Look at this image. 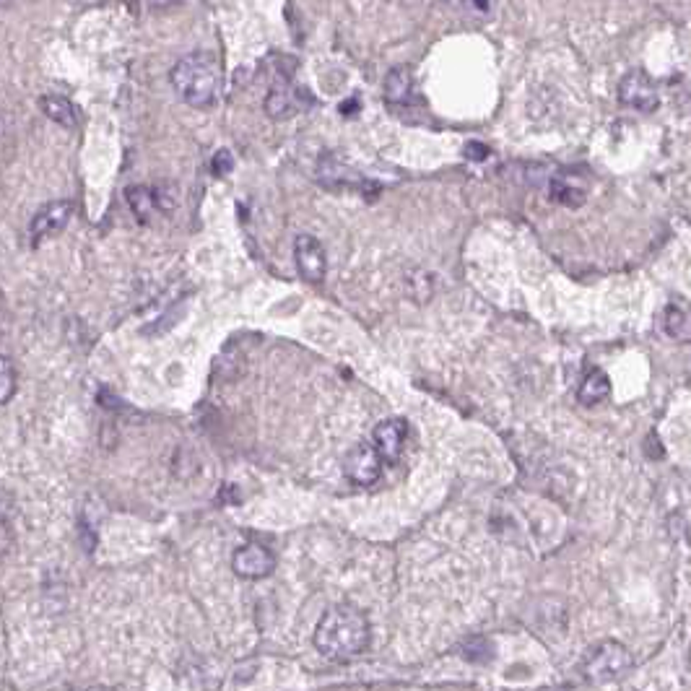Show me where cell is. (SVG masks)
I'll use <instances>...</instances> for the list:
<instances>
[{"label": "cell", "instance_id": "14", "mask_svg": "<svg viewBox=\"0 0 691 691\" xmlns=\"http://www.w3.org/2000/svg\"><path fill=\"white\" fill-rule=\"evenodd\" d=\"M385 97L390 104H406L414 97V78L408 68H395L385 78Z\"/></svg>", "mask_w": 691, "mask_h": 691}, {"label": "cell", "instance_id": "10", "mask_svg": "<svg viewBox=\"0 0 691 691\" xmlns=\"http://www.w3.org/2000/svg\"><path fill=\"white\" fill-rule=\"evenodd\" d=\"M299 104H304L302 91L294 89L291 84H278L273 86V89L268 91V97H265V112L271 117H276V120H281V117L294 115V112L299 110Z\"/></svg>", "mask_w": 691, "mask_h": 691}, {"label": "cell", "instance_id": "16", "mask_svg": "<svg viewBox=\"0 0 691 691\" xmlns=\"http://www.w3.org/2000/svg\"><path fill=\"white\" fill-rule=\"evenodd\" d=\"M39 107L58 125H68V128L76 125V110H73V104L65 97H42L39 99Z\"/></svg>", "mask_w": 691, "mask_h": 691}, {"label": "cell", "instance_id": "1", "mask_svg": "<svg viewBox=\"0 0 691 691\" xmlns=\"http://www.w3.org/2000/svg\"><path fill=\"white\" fill-rule=\"evenodd\" d=\"M369 621L356 606L341 603L328 608L315 627V647L328 660H351L369 647Z\"/></svg>", "mask_w": 691, "mask_h": 691}, {"label": "cell", "instance_id": "3", "mask_svg": "<svg viewBox=\"0 0 691 691\" xmlns=\"http://www.w3.org/2000/svg\"><path fill=\"white\" fill-rule=\"evenodd\" d=\"M632 668V653L621 642L606 640L601 645H595L585 660H582V673L585 679L593 684H611L619 681L621 676H627Z\"/></svg>", "mask_w": 691, "mask_h": 691}, {"label": "cell", "instance_id": "8", "mask_svg": "<svg viewBox=\"0 0 691 691\" xmlns=\"http://www.w3.org/2000/svg\"><path fill=\"white\" fill-rule=\"evenodd\" d=\"M73 208L68 201H55V203H47L42 211H39L37 216L32 219V224H29V239H32V245L37 247L39 242H45V239L55 237V234L60 232V229L68 224V219H71Z\"/></svg>", "mask_w": 691, "mask_h": 691}, {"label": "cell", "instance_id": "18", "mask_svg": "<svg viewBox=\"0 0 691 691\" xmlns=\"http://www.w3.org/2000/svg\"><path fill=\"white\" fill-rule=\"evenodd\" d=\"M211 167H214L216 175H224V172H229V169H232V154H229L227 149L219 151V154L214 156V162H211Z\"/></svg>", "mask_w": 691, "mask_h": 691}, {"label": "cell", "instance_id": "4", "mask_svg": "<svg viewBox=\"0 0 691 691\" xmlns=\"http://www.w3.org/2000/svg\"><path fill=\"white\" fill-rule=\"evenodd\" d=\"M619 102L624 104V107H629V110L653 112L660 102L658 86H655V81L647 76V73H627L619 84Z\"/></svg>", "mask_w": 691, "mask_h": 691}, {"label": "cell", "instance_id": "15", "mask_svg": "<svg viewBox=\"0 0 691 691\" xmlns=\"http://www.w3.org/2000/svg\"><path fill=\"white\" fill-rule=\"evenodd\" d=\"M549 193L551 201L564 203V206H580V203L585 201V188L569 180V177H556V180H551Z\"/></svg>", "mask_w": 691, "mask_h": 691}, {"label": "cell", "instance_id": "7", "mask_svg": "<svg viewBox=\"0 0 691 691\" xmlns=\"http://www.w3.org/2000/svg\"><path fill=\"white\" fill-rule=\"evenodd\" d=\"M276 567V559L265 546L260 543H245L239 546L232 556V569L239 577L245 580H260V577H268Z\"/></svg>", "mask_w": 691, "mask_h": 691}, {"label": "cell", "instance_id": "2", "mask_svg": "<svg viewBox=\"0 0 691 691\" xmlns=\"http://www.w3.org/2000/svg\"><path fill=\"white\" fill-rule=\"evenodd\" d=\"M172 86L190 107L206 110L214 107L221 91V68L214 55L208 52H193L177 60L172 68Z\"/></svg>", "mask_w": 691, "mask_h": 691}, {"label": "cell", "instance_id": "6", "mask_svg": "<svg viewBox=\"0 0 691 691\" xmlns=\"http://www.w3.org/2000/svg\"><path fill=\"white\" fill-rule=\"evenodd\" d=\"M294 260H297V268L304 281L320 284L325 278L328 260H325V250L320 245V239L312 237V234H299L297 242H294Z\"/></svg>", "mask_w": 691, "mask_h": 691}, {"label": "cell", "instance_id": "12", "mask_svg": "<svg viewBox=\"0 0 691 691\" xmlns=\"http://www.w3.org/2000/svg\"><path fill=\"white\" fill-rule=\"evenodd\" d=\"M663 330L673 341H691V310L681 304H668L663 312Z\"/></svg>", "mask_w": 691, "mask_h": 691}, {"label": "cell", "instance_id": "5", "mask_svg": "<svg viewBox=\"0 0 691 691\" xmlns=\"http://www.w3.org/2000/svg\"><path fill=\"white\" fill-rule=\"evenodd\" d=\"M382 455L377 453V447L372 442H364V445H356L346 460H343V471L349 476V481L359 486H372L380 478L382 473Z\"/></svg>", "mask_w": 691, "mask_h": 691}, {"label": "cell", "instance_id": "17", "mask_svg": "<svg viewBox=\"0 0 691 691\" xmlns=\"http://www.w3.org/2000/svg\"><path fill=\"white\" fill-rule=\"evenodd\" d=\"M13 393H16V369H13L11 359L8 356H3V398L0 401L8 403L13 398Z\"/></svg>", "mask_w": 691, "mask_h": 691}, {"label": "cell", "instance_id": "11", "mask_svg": "<svg viewBox=\"0 0 691 691\" xmlns=\"http://www.w3.org/2000/svg\"><path fill=\"white\" fill-rule=\"evenodd\" d=\"M608 395H611V382H608V377L603 375L601 369L588 372L580 390H577V398H580L582 406H598V403L606 401Z\"/></svg>", "mask_w": 691, "mask_h": 691}, {"label": "cell", "instance_id": "9", "mask_svg": "<svg viewBox=\"0 0 691 691\" xmlns=\"http://www.w3.org/2000/svg\"><path fill=\"white\" fill-rule=\"evenodd\" d=\"M408 440V424L403 419H388L380 421L372 432V445L377 447V453L382 455L385 463H395L401 458L403 447Z\"/></svg>", "mask_w": 691, "mask_h": 691}, {"label": "cell", "instance_id": "13", "mask_svg": "<svg viewBox=\"0 0 691 691\" xmlns=\"http://www.w3.org/2000/svg\"><path fill=\"white\" fill-rule=\"evenodd\" d=\"M125 198H128L133 214H136L141 221H151V216H154L156 211H159V206H162L159 193H156L154 188H143V185H133V188H128Z\"/></svg>", "mask_w": 691, "mask_h": 691}]
</instances>
